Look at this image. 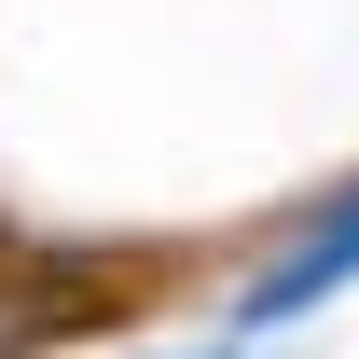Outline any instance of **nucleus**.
<instances>
[{
  "mask_svg": "<svg viewBox=\"0 0 359 359\" xmlns=\"http://www.w3.org/2000/svg\"><path fill=\"white\" fill-rule=\"evenodd\" d=\"M346 276H359V180H346V194H318L304 222H290L263 263H249V290H235V332H290V318H304V304H332Z\"/></svg>",
  "mask_w": 359,
  "mask_h": 359,
  "instance_id": "f257e3e1",
  "label": "nucleus"
}]
</instances>
